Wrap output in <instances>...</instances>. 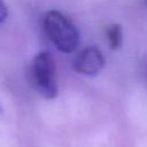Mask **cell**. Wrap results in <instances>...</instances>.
<instances>
[{
    "label": "cell",
    "mask_w": 147,
    "mask_h": 147,
    "mask_svg": "<svg viewBox=\"0 0 147 147\" xmlns=\"http://www.w3.org/2000/svg\"><path fill=\"white\" fill-rule=\"evenodd\" d=\"M47 37L63 53L74 52L79 44V32L74 23L57 10H51L44 18Z\"/></svg>",
    "instance_id": "obj_1"
},
{
    "label": "cell",
    "mask_w": 147,
    "mask_h": 147,
    "mask_svg": "<svg viewBox=\"0 0 147 147\" xmlns=\"http://www.w3.org/2000/svg\"><path fill=\"white\" fill-rule=\"evenodd\" d=\"M31 80L36 90L45 98L53 99L57 94L55 63L48 52L38 53L31 63Z\"/></svg>",
    "instance_id": "obj_2"
},
{
    "label": "cell",
    "mask_w": 147,
    "mask_h": 147,
    "mask_svg": "<svg viewBox=\"0 0 147 147\" xmlns=\"http://www.w3.org/2000/svg\"><path fill=\"white\" fill-rule=\"evenodd\" d=\"M105 65V56L96 46H88L74 61V69L85 76L98 75Z\"/></svg>",
    "instance_id": "obj_3"
},
{
    "label": "cell",
    "mask_w": 147,
    "mask_h": 147,
    "mask_svg": "<svg viewBox=\"0 0 147 147\" xmlns=\"http://www.w3.org/2000/svg\"><path fill=\"white\" fill-rule=\"evenodd\" d=\"M106 34L108 38V42L111 49L117 51L122 46L123 41V33H122V28L119 24H111L107 28Z\"/></svg>",
    "instance_id": "obj_4"
},
{
    "label": "cell",
    "mask_w": 147,
    "mask_h": 147,
    "mask_svg": "<svg viewBox=\"0 0 147 147\" xmlns=\"http://www.w3.org/2000/svg\"><path fill=\"white\" fill-rule=\"evenodd\" d=\"M8 16V9L7 6L5 5V2L2 0H0V23H2Z\"/></svg>",
    "instance_id": "obj_5"
},
{
    "label": "cell",
    "mask_w": 147,
    "mask_h": 147,
    "mask_svg": "<svg viewBox=\"0 0 147 147\" xmlns=\"http://www.w3.org/2000/svg\"><path fill=\"white\" fill-rule=\"evenodd\" d=\"M144 1H145V5L147 6V0H144Z\"/></svg>",
    "instance_id": "obj_6"
}]
</instances>
